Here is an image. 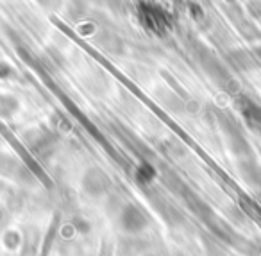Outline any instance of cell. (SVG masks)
<instances>
[{
  "label": "cell",
  "mask_w": 261,
  "mask_h": 256,
  "mask_svg": "<svg viewBox=\"0 0 261 256\" xmlns=\"http://www.w3.org/2000/svg\"><path fill=\"white\" fill-rule=\"evenodd\" d=\"M13 74V68L6 63H0V77H8Z\"/></svg>",
  "instance_id": "obj_6"
},
{
  "label": "cell",
  "mask_w": 261,
  "mask_h": 256,
  "mask_svg": "<svg viewBox=\"0 0 261 256\" xmlns=\"http://www.w3.org/2000/svg\"><path fill=\"white\" fill-rule=\"evenodd\" d=\"M120 224L125 231L129 233H140L147 227L149 220H147V213L136 204H125L120 213Z\"/></svg>",
  "instance_id": "obj_1"
},
{
  "label": "cell",
  "mask_w": 261,
  "mask_h": 256,
  "mask_svg": "<svg viewBox=\"0 0 261 256\" xmlns=\"http://www.w3.org/2000/svg\"><path fill=\"white\" fill-rule=\"evenodd\" d=\"M29 145L36 154L48 156L54 151L56 145V136L50 131H40V133H33L29 138Z\"/></svg>",
  "instance_id": "obj_3"
},
{
  "label": "cell",
  "mask_w": 261,
  "mask_h": 256,
  "mask_svg": "<svg viewBox=\"0 0 261 256\" xmlns=\"http://www.w3.org/2000/svg\"><path fill=\"white\" fill-rule=\"evenodd\" d=\"M16 108H18V102L13 97H8V95L0 97V113L2 115H13V111H16Z\"/></svg>",
  "instance_id": "obj_5"
},
{
  "label": "cell",
  "mask_w": 261,
  "mask_h": 256,
  "mask_svg": "<svg viewBox=\"0 0 261 256\" xmlns=\"http://www.w3.org/2000/svg\"><path fill=\"white\" fill-rule=\"evenodd\" d=\"M156 177V169H154L150 163H142V165L136 169V179L140 183H150V181Z\"/></svg>",
  "instance_id": "obj_4"
},
{
  "label": "cell",
  "mask_w": 261,
  "mask_h": 256,
  "mask_svg": "<svg viewBox=\"0 0 261 256\" xmlns=\"http://www.w3.org/2000/svg\"><path fill=\"white\" fill-rule=\"evenodd\" d=\"M83 187L90 195H102L109 188V179L102 170L91 169V170H88L86 176H84Z\"/></svg>",
  "instance_id": "obj_2"
}]
</instances>
